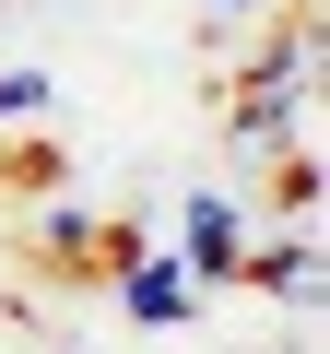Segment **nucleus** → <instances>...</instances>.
<instances>
[{
    "label": "nucleus",
    "mask_w": 330,
    "mask_h": 354,
    "mask_svg": "<svg viewBox=\"0 0 330 354\" xmlns=\"http://www.w3.org/2000/svg\"><path fill=\"white\" fill-rule=\"evenodd\" d=\"M0 177H12V189H59V153H48V142H12V153H0Z\"/></svg>",
    "instance_id": "obj_5"
},
{
    "label": "nucleus",
    "mask_w": 330,
    "mask_h": 354,
    "mask_svg": "<svg viewBox=\"0 0 330 354\" xmlns=\"http://www.w3.org/2000/svg\"><path fill=\"white\" fill-rule=\"evenodd\" d=\"M106 283H118V307H130V319H153V330L201 307V283H189V260H165V248H130V260H118Z\"/></svg>",
    "instance_id": "obj_3"
},
{
    "label": "nucleus",
    "mask_w": 330,
    "mask_h": 354,
    "mask_svg": "<svg viewBox=\"0 0 330 354\" xmlns=\"http://www.w3.org/2000/svg\"><path fill=\"white\" fill-rule=\"evenodd\" d=\"M48 106V71H0V118H36Z\"/></svg>",
    "instance_id": "obj_6"
},
{
    "label": "nucleus",
    "mask_w": 330,
    "mask_h": 354,
    "mask_svg": "<svg viewBox=\"0 0 330 354\" xmlns=\"http://www.w3.org/2000/svg\"><path fill=\"white\" fill-rule=\"evenodd\" d=\"M213 12H248V24H271L283 0H213ZM295 12H318V0H295Z\"/></svg>",
    "instance_id": "obj_7"
},
{
    "label": "nucleus",
    "mask_w": 330,
    "mask_h": 354,
    "mask_svg": "<svg viewBox=\"0 0 330 354\" xmlns=\"http://www.w3.org/2000/svg\"><path fill=\"white\" fill-rule=\"evenodd\" d=\"M248 283H271L283 307H330V260H318V236H307V225L260 236V248H248Z\"/></svg>",
    "instance_id": "obj_4"
},
{
    "label": "nucleus",
    "mask_w": 330,
    "mask_h": 354,
    "mask_svg": "<svg viewBox=\"0 0 330 354\" xmlns=\"http://www.w3.org/2000/svg\"><path fill=\"white\" fill-rule=\"evenodd\" d=\"M248 248H260V236H248V213H236L224 189H201V201H189V236H177L189 283H248Z\"/></svg>",
    "instance_id": "obj_1"
},
{
    "label": "nucleus",
    "mask_w": 330,
    "mask_h": 354,
    "mask_svg": "<svg viewBox=\"0 0 330 354\" xmlns=\"http://www.w3.org/2000/svg\"><path fill=\"white\" fill-rule=\"evenodd\" d=\"M130 248H142L130 225H95V213H71V201L36 213V260H48V272H118Z\"/></svg>",
    "instance_id": "obj_2"
}]
</instances>
